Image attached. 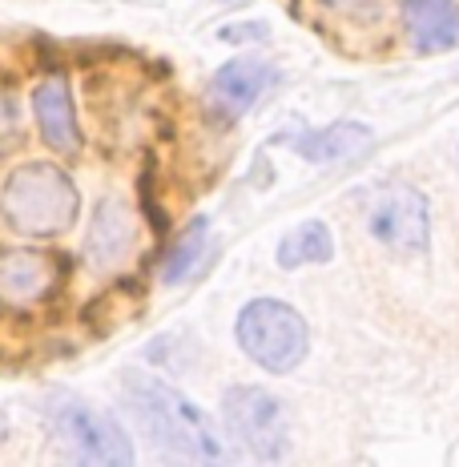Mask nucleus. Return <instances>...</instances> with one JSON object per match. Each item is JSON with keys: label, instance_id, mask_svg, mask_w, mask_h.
<instances>
[{"label": "nucleus", "instance_id": "f3484780", "mask_svg": "<svg viewBox=\"0 0 459 467\" xmlns=\"http://www.w3.org/2000/svg\"><path fill=\"white\" fill-rule=\"evenodd\" d=\"M222 36H226V41H246V36H266V28H262V25H254V28H238V25H230Z\"/></svg>", "mask_w": 459, "mask_h": 467}, {"label": "nucleus", "instance_id": "2eb2a0df", "mask_svg": "<svg viewBox=\"0 0 459 467\" xmlns=\"http://www.w3.org/2000/svg\"><path fill=\"white\" fill-rule=\"evenodd\" d=\"M21 133V117H16V105L8 101V97H0V150H5L8 141Z\"/></svg>", "mask_w": 459, "mask_h": 467}, {"label": "nucleus", "instance_id": "6e6552de", "mask_svg": "<svg viewBox=\"0 0 459 467\" xmlns=\"http://www.w3.org/2000/svg\"><path fill=\"white\" fill-rule=\"evenodd\" d=\"M33 113L41 125V138L53 145L57 153H77L81 150V130H77V109L73 93L65 77H45L33 93Z\"/></svg>", "mask_w": 459, "mask_h": 467}, {"label": "nucleus", "instance_id": "1a4fd4ad", "mask_svg": "<svg viewBox=\"0 0 459 467\" xmlns=\"http://www.w3.org/2000/svg\"><path fill=\"white\" fill-rule=\"evenodd\" d=\"M133 238H138V226H133V213L121 198H105L93 213L89 226V242H85V254H89L93 266L113 270L117 262L133 250Z\"/></svg>", "mask_w": 459, "mask_h": 467}, {"label": "nucleus", "instance_id": "f03ea898", "mask_svg": "<svg viewBox=\"0 0 459 467\" xmlns=\"http://www.w3.org/2000/svg\"><path fill=\"white\" fill-rule=\"evenodd\" d=\"M0 213L25 238H57L81 213V193L73 178L48 161H28L8 173L0 193Z\"/></svg>", "mask_w": 459, "mask_h": 467}, {"label": "nucleus", "instance_id": "9b49d317", "mask_svg": "<svg viewBox=\"0 0 459 467\" xmlns=\"http://www.w3.org/2000/svg\"><path fill=\"white\" fill-rule=\"evenodd\" d=\"M403 25L419 53L459 45V5L455 0H403Z\"/></svg>", "mask_w": 459, "mask_h": 467}, {"label": "nucleus", "instance_id": "f257e3e1", "mask_svg": "<svg viewBox=\"0 0 459 467\" xmlns=\"http://www.w3.org/2000/svg\"><path fill=\"white\" fill-rule=\"evenodd\" d=\"M121 391H125L130 411L138 415V423L173 460H185V463H218L222 460V443H218V435H214L206 411L193 407L182 391H173L170 383H162V379H153V375H141V371H130Z\"/></svg>", "mask_w": 459, "mask_h": 467}, {"label": "nucleus", "instance_id": "f8f14e48", "mask_svg": "<svg viewBox=\"0 0 459 467\" xmlns=\"http://www.w3.org/2000/svg\"><path fill=\"white\" fill-rule=\"evenodd\" d=\"M370 141L375 138H370V130L363 121H335V125H327V130H315V133H307V138H298L295 150H298V158L327 165V161L359 158Z\"/></svg>", "mask_w": 459, "mask_h": 467}, {"label": "nucleus", "instance_id": "4468645a", "mask_svg": "<svg viewBox=\"0 0 459 467\" xmlns=\"http://www.w3.org/2000/svg\"><path fill=\"white\" fill-rule=\"evenodd\" d=\"M206 238H210V222L206 218H193L190 226L178 234V242L170 246V254L162 262V282H182L190 278V270L198 266V258L206 254Z\"/></svg>", "mask_w": 459, "mask_h": 467}, {"label": "nucleus", "instance_id": "a211bd4d", "mask_svg": "<svg viewBox=\"0 0 459 467\" xmlns=\"http://www.w3.org/2000/svg\"><path fill=\"white\" fill-rule=\"evenodd\" d=\"M230 5H234V0H230Z\"/></svg>", "mask_w": 459, "mask_h": 467}, {"label": "nucleus", "instance_id": "0eeeda50", "mask_svg": "<svg viewBox=\"0 0 459 467\" xmlns=\"http://www.w3.org/2000/svg\"><path fill=\"white\" fill-rule=\"evenodd\" d=\"M275 81H278V73L270 61H262V57H234V61H226L210 77L206 101H210V109L230 125V121H238V117H246L254 105H258V97Z\"/></svg>", "mask_w": 459, "mask_h": 467}, {"label": "nucleus", "instance_id": "423d86ee", "mask_svg": "<svg viewBox=\"0 0 459 467\" xmlns=\"http://www.w3.org/2000/svg\"><path fill=\"white\" fill-rule=\"evenodd\" d=\"M222 415H226L230 435L238 440L254 460L278 463L287 455V415L282 403L262 387H230L222 399Z\"/></svg>", "mask_w": 459, "mask_h": 467}, {"label": "nucleus", "instance_id": "20e7f679", "mask_svg": "<svg viewBox=\"0 0 459 467\" xmlns=\"http://www.w3.org/2000/svg\"><path fill=\"white\" fill-rule=\"evenodd\" d=\"M48 423H53V435L61 440V447L69 451V460L77 463H110V467L133 463V447L117 427V420L89 407L85 399L57 391L48 399Z\"/></svg>", "mask_w": 459, "mask_h": 467}, {"label": "nucleus", "instance_id": "ddd939ff", "mask_svg": "<svg viewBox=\"0 0 459 467\" xmlns=\"http://www.w3.org/2000/svg\"><path fill=\"white\" fill-rule=\"evenodd\" d=\"M335 254V238L322 222H302L278 242V266L282 270H298L310 266V262H330Z\"/></svg>", "mask_w": 459, "mask_h": 467}, {"label": "nucleus", "instance_id": "7ed1b4c3", "mask_svg": "<svg viewBox=\"0 0 459 467\" xmlns=\"http://www.w3.org/2000/svg\"><path fill=\"white\" fill-rule=\"evenodd\" d=\"M234 335H238V347L270 375H290L310 347L307 318L278 298H254L242 306Z\"/></svg>", "mask_w": 459, "mask_h": 467}, {"label": "nucleus", "instance_id": "39448f33", "mask_svg": "<svg viewBox=\"0 0 459 467\" xmlns=\"http://www.w3.org/2000/svg\"><path fill=\"white\" fill-rule=\"evenodd\" d=\"M367 230L391 254H423L432 242V210L415 186L391 182L367 198Z\"/></svg>", "mask_w": 459, "mask_h": 467}, {"label": "nucleus", "instance_id": "9d476101", "mask_svg": "<svg viewBox=\"0 0 459 467\" xmlns=\"http://www.w3.org/2000/svg\"><path fill=\"white\" fill-rule=\"evenodd\" d=\"M57 262L41 250H5L0 254V298L5 303H37L53 290Z\"/></svg>", "mask_w": 459, "mask_h": 467}, {"label": "nucleus", "instance_id": "dca6fc26", "mask_svg": "<svg viewBox=\"0 0 459 467\" xmlns=\"http://www.w3.org/2000/svg\"><path fill=\"white\" fill-rule=\"evenodd\" d=\"M322 5L339 8V13H350V16H375L383 8V0H322Z\"/></svg>", "mask_w": 459, "mask_h": 467}]
</instances>
